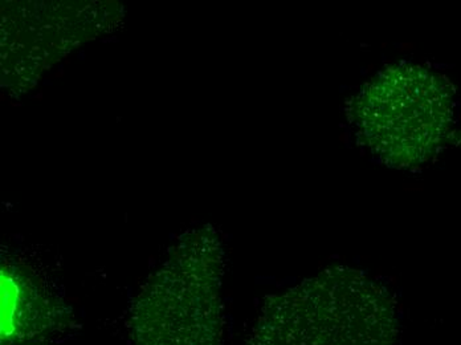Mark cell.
<instances>
[{
  "label": "cell",
  "mask_w": 461,
  "mask_h": 345,
  "mask_svg": "<svg viewBox=\"0 0 461 345\" xmlns=\"http://www.w3.org/2000/svg\"><path fill=\"white\" fill-rule=\"evenodd\" d=\"M398 318L386 287L334 266L269 296L247 345H395Z\"/></svg>",
  "instance_id": "obj_1"
},
{
  "label": "cell",
  "mask_w": 461,
  "mask_h": 345,
  "mask_svg": "<svg viewBox=\"0 0 461 345\" xmlns=\"http://www.w3.org/2000/svg\"><path fill=\"white\" fill-rule=\"evenodd\" d=\"M456 89L446 76L418 64L387 67L351 100L358 140L387 167L414 169L449 141Z\"/></svg>",
  "instance_id": "obj_2"
},
{
  "label": "cell",
  "mask_w": 461,
  "mask_h": 345,
  "mask_svg": "<svg viewBox=\"0 0 461 345\" xmlns=\"http://www.w3.org/2000/svg\"><path fill=\"white\" fill-rule=\"evenodd\" d=\"M221 247L210 229L185 238L129 313L133 345H223Z\"/></svg>",
  "instance_id": "obj_3"
},
{
  "label": "cell",
  "mask_w": 461,
  "mask_h": 345,
  "mask_svg": "<svg viewBox=\"0 0 461 345\" xmlns=\"http://www.w3.org/2000/svg\"><path fill=\"white\" fill-rule=\"evenodd\" d=\"M10 268L2 271V345H33L75 327L63 303L41 294Z\"/></svg>",
  "instance_id": "obj_4"
}]
</instances>
